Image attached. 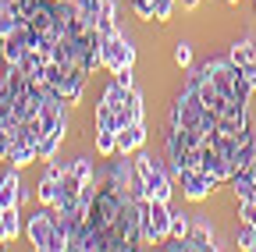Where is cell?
Here are the masks:
<instances>
[{"label":"cell","instance_id":"cell-1","mask_svg":"<svg viewBox=\"0 0 256 252\" xmlns=\"http://www.w3.org/2000/svg\"><path fill=\"white\" fill-rule=\"evenodd\" d=\"M25 238L32 249H40V252H68V242H64L60 235V217L54 206H43L36 203L28 210L25 217Z\"/></svg>","mask_w":256,"mask_h":252},{"label":"cell","instance_id":"cell-2","mask_svg":"<svg viewBox=\"0 0 256 252\" xmlns=\"http://www.w3.org/2000/svg\"><path fill=\"white\" fill-rule=\"evenodd\" d=\"M200 71L224 92V96H232V100H238V103H249V96H252V85L246 82V75H242V68L235 64L232 57H210L206 64H200Z\"/></svg>","mask_w":256,"mask_h":252},{"label":"cell","instance_id":"cell-3","mask_svg":"<svg viewBox=\"0 0 256 252\" xmlns=\"http://www.w3.org/2000/svg\"><path fill=\"white\" fill-rule=\"evenodd\" d=\"M139 217H142V242L146 245H160L171 238V203L160 199H139Z\"/></svg>","mask_w":256,"mask_h":252},{"label":"cell","instance_id":"cell-4","mask_svg":"<svg viewBox=\"0 0 256 252\" xmlns=\"http://www.w3.org/2000/svg\"><path fill=\"white\" fill-rule=\"evenodd\" d=\"M100 57H104V68H107L110 75H118L121 68H132V64H136V46H132V39L118 28V32L104 36Z\"/></svg>","mask_w":256,"mask_h":252},{"label":"cell","instance_id":"cell-5","mask_svg":"<svg viewBox=\"0 0 256 252\" xmlns=\"http://www.w3.org/2000/svg\"><path fill=\"white\" fill-rule=\"evenodd\" d=\"M174 181L182 185V196L188 199V203H203V199H210L214 196V188L220 185L214 174H206L203 167H182L178 174H174Z\"/></svg>","mask_w":256,"mask_h":252},{"label":"cell","instance_id":"cell-6","mask_svg":"<svg viewBox=\"0 0 256 252\" xmlns=\"http://www.w3.org/2000/svg\"><path fill=\"white\" fill-rule=\"evenodd\" d=\"M206 249H217L214 245V228L206 224V220H196L188 231V238L182 242V252H206Z\"/></svg>","mask_w":256,"mask_h":252},{"label":"cell","instance_id":"cell-7","mask_svg":"<svg viewBox=\"0 0 256 252\" xmlns=\"http://www.w3.org/2000/svg\"><path fill=\"white\" fill-rule=\"evenodd\" d=\"M146 146V124L142 121H132V124H124V128L118 132V153H128L132 156L136 149Z\"/></svg>","mask_w":256,"mask_h":252},{"label":"cell","instance_id":"cell-8","mask_svg":"<svg viewBox=\"0 0 256 252\" xmlns=\"http://www.w3.org/2000/svg\"><path fill=\"white\" fill-rule=\"evenodd\" d=\"M18 196H22V178H18V167L11 164V171L0 178V210L18 206Z\"/></svg>","mask_w":256,"mask_h":252},{"label":"cell","instance_id":"cell-9","mask_svg":"<svg viewBox=\"0 0 256 252\" xmlns=\"http://www.w3.org/2000/svg\"><path fill=\"white\" fill-rule=\"evenodd\" d=\"M228 185H232V192H235V203L256 199V171H235Z\"/></svg>","mask_w":256,"mask_h":252},{"label":"cell","instance_id":"cell-10","mask_svg":"<svg viewBox=\"0 0 256 252\" xmlns=\"http://www.w3.org/2000/svg\"><path fill=\"white\" fill-rule=\"evenodd\" d=\"M22 231H25V224H22V213H18V206H11V210H0V242H14Z\"/></svg>","mask_w":256,"mask_h":252},{"label":"cell","instance_id":"cell-11","mask_svg":"<svg viewBox=\"0 0 256 252\" xmlns=\"http://www.w3.org/2000/svg\"><path fill=\"white\" fill-rule=\"evenodd\" d=\"M96 32H118V21H114V0H96Z\"/></svg>","mask_w":256,"mask_h":252},{"label":"cell","instance_id":"cell-12","mask_svg":"<svg viewBox=\"0 0 256 252\" xmlns=\"http://www.w3.org/2000/svg\"><path fill=\"white\" fill-rule=\"evenodd\" d=\"M96 156H100V160L121 156V153H118V132H114V128H96Z\"/></svg>","mask_w":256,"mask_h":252},{"label":"cell","instance_id":"cell-13","mask_svg":"<svg viewBox=\"0 0 256 252\" xmlns=\"http://www.w3.org/2000/svg\"><path fill=\"white\" fill-rule=\"evenodd\" d=\"M8 160H11L14 167H25V164H32V160H40V149H36V142L22 139V142H14V146H11Z\"/></svg>","mask_w":256,"mask_h":252},{"label":"cell","instance_id":"cell-14","mask_svg":"<svg viewBox=\"0 0 256 252\" xmlns=\"http://www.w3.org/2000/svg\"><path fill=\"white\" fill-rule=\"evenodd\" d=\"M64 164H68V174H72L75 181H82V185H89V181H96V178H100L89 156H75V160H64Z\"/></svg>","mask_w":256,"mask_h":252},{"label":"cell","instance_id":"cell-15","mask_svg":"<svg viewBox=\"0 0 256 252\" xmlns=\"http://www.w3.org/2000/svg\"><path fill=\"white\" fill-rule=\"evenodd\" d=\"M228 57L235 60V64L238 68H246V64H252V60H256V39H235L232 43V50H228Z\"/></svg>","mask_w":256,"mask_h":252},{"label":"cell","instance_id":"cell-16","mask_svg":"<svg viewBox=\"0 0 256 252\" xmlns=\"http://www.w3.org/2000/svg\"><path fill=\"white\" fill-rule=\"evenodd\" d=\"M64 132H68V128H57V132H46L43 139H40V160L46 164V160H54V156H57V149H60V142H64Z\"/></svg>","mask_w":256,"mask_h":252},{"label":"cell","instance_id":"cell-17","mask_svg":"<svg viewBox=\"0 0 256 252\" xmlns=\"http://www.w3.org/2000/svg\"><path fill=\"white\" fill-rule=\"evenodd\" d=\"M64 178H68V174H64ZM64 178H60V181H64ZM60 181H54V178H46V174H43V181L36 185V203L54 206V203H57V188H60Z\"/></svg>","mask_w":256,"mask_h":252},{"label":"cell","instance_id":"cell-18","mask_svg":"<svg viewBox=\"0 0 256 252\" xmlns=\"http://www.w3.org/2000/svg\"><path fill=\"white\" fill-rule=\"evenodd\" d=\"M235 245H238L242 252H256V228H252V224H238V231H235Z\"/></svg>","mask_w":256,"mask_h":252},{"label":"cell","instance_id":"cell-19","mask_svg":"<svg viewBox=\"0 0 256 252\" xmlns=\"http://www.w3.org/2000/svg\"><path fill=\"white\" fill-rule=\"evenodd\" d=\"M188 231H192V220H188V213H174V217H171V238L185 242V238H188Z\"/></svg>","mask_w":256,"mask_h":252},{"label":"cell","instance_id":"cell-20","mask_svg":"<svg viewBox=\"0 0 256 252\" xmlns=\"http://www.w3.org/2000/svg\"><path fill=\"white\" fill-rule=\"evenodd\" d=\"M174 64H178V68H188V64H192V46H188L185 39L174 43Z\"/></svg>","mask_w":256,"mask_h":252},{"label":"cell","instance_id":"cell-21","mask_svg":"<svg viewBox=\"0 0 256 252\" xmlns=\"http://www.w3.org/2000/svg\"><path fill=\"white\" fill-rule=\"evenodd\" d=\"M171 11H174V0H153V18L156 21H168Z\"/></svg>","mask_w":256,"mask_h":252},{"label":"cell","instance_id":"cell-22","mask_svg":"<svg viewBox=\"0 0 256 252\" xmlns=\"http://www.w3.org/2000/svg\"><path fill=\"white\" fill-rule=\"evenodd\" d=\"M114 78H118V82H121L124 89H132V68H121V71H118Z\"/></svg>","mask_w":256,"mask_h":252},{"label":"cell","instance_id":"cell-23","mask_svg":"<svg viewBox=\"0 0 256 252\" xmlns=\"http://www.w3.org/2000/svg\"><path fill=\"white\" fill-rule=\"evenodd\" d=\"M182 7H188V11H192V7H200V0H182Z\"/></svg>","mask_w":256,"mask_h":252},{"label":"cell","instance_id":"cell-24","mask_svg":"<svg viewBox=\"0 0 256 252\" xmlns=\"http://www.w3.org/2000/svg\"><path fill=\"white\" fill-rule=\"evenodd\" d=\"M224 4H238V0H224Z\"/></svg>","mask_w":256,"mask_h":252},{"label":"cell","instance_id":"cell-25","mask_svg":"<svg viewBox=\"0 0 256 252\" xmlns=\"http://www.w3.org/2000/svg\"><path fill=\"white\" fill-rule=\"evenodd\" d=\"M252 7H256V0H252Z\"/></svg>","mask_w":256,"mask_h":252}]
</instances>
